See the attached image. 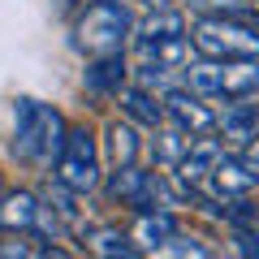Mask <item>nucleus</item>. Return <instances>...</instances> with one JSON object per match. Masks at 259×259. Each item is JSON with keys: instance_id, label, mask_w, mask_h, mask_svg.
<instances>
[{"instance_id": "1", "label": "nucleus", "mask_w": 259, "mask_h": 259, "mask_svg": "<svg viewBox=\"0 0 259 259\" xmlns=\"http://www.w3.org/2000/svg\"><path fill=\"white\" fill-rule=\"evenodd\" d=\"M65 134H69V125H65V117L52 104H39V100H18L13 104V143H9V151L22 164H39V168L56 164V156L65 147Z\"/></svg>"}, {"instance_id": "2", "label": "nucleus", "mask_w": 259, "mask_h": 259, "mask_svg": "<svg viewBox=\"0 0 259 259\" xmlns=\"http://www.w3.org/2000/svg\"><path fill=\"white\" fill-rule=\"evenodd\" d=\"M182 87L199 100H250L259 91V61H190Z\"/></svg>"}, {"instance_id": "3", "label": "nucleus", "mask_w": 259, "mask_h": 259, "mask_svg": "<svg viewBox=\"0 0 259 259\" xmlns=\"http://www.w3.org/2000/svg\"><path fill=\"white\" fill-rule=\"evenodd\" d=\"M130 30H134V18H130L125 0H91L74 22V44L95 61L100 56H121Z\"/></svg>"}, {"instance_id": "4", "label": "nucleus", "mask_w": 259, "mask_h": 259, "mask_svg": "<svg viewBox=\"0 0 259 259\" xmlns=\"http://www.w3.org/2000/svg\"><path fill=\"white\" fill-rule=\"evenodd\" d=\"M190 48L203 61H259V26L238 18H199L190 26Z\"/></svg>"}, {"instance_id": "5", "label": "nucleus", "mask_w": 259, "mask_h": 259, "mask_svg": "<svg viewBox=\"0 0 259 259\" xmlns=\"http://www.w3.org/2000/svg\"><path fill=\"white\" fill-rule=\"evenodd\" d=\"M52 182H61L65 190L87 194L100 186V151H95V139L87 125H69L65 134V147L52 164Z\"/></svg>"}, {"instance_id": "6", "label": "nucleus", "mask_w": 259, "mask_h": 259, "mask_svg": "<svg viewBox=\"0 0 259 259\" xmlns=\"http://www.w3.org/2000/svg\"><path fill=\"white\" fill-rule=\"evenodd\" d=\"M0 229L5 233H26V238H35V229H44V233L56 238L61 233V221L30 190H9V194H0Z\"/></svg>"}, {"instance_id": "7", "label": "nucleus", "mask_w": 259, "mask_h": 259, "mask_svg": "<svg viewBox=\"0 0 259 259\" xmlns=\"http://www.w3.org/2000/svg\"><path fill=\"white\" fill-rule=\"evenodd\" d=\"M160 104H164V121H168V125H177L182 134H190V139H203L207 130H216V112L207 108L194 91H186V87L160 95Z\"/></svg>"}, {"instance_id": "8", "label": "nucleus", "mask_w": 259, "mask_h": 259, "mask_svg": "<svg viewBox=\"0 0 259 259\" xmlns=\"http://www.w3.org/2000/svg\"><path fill=\"white\" fill-rule=\"evenodd\" d=\"M207 182H216V190H221L225 199H246L259 186V168L250 164L246 156H221Z\"/></svg>"}, {"instance_id": "9", "label": "nucleus", "mask_w": 259, "mask_h": 259, "mask_svg": "<svg viewBox=\"0 0 259 259\" xmlns=\"http://www.w3.org/2000/svg\"><path fill=\"white\" fill-rule=\"evenodd\" d=\"M216 130H221V139H225V143H233V147H246V143L259 134V104H250V100H233V104H225V112L216 117Z\"/></svg>"}, {"instance_id": "10", "label": "nucleus", "mask_w": 259, "mask_h": 259, "mask_svg": "<svg viewBox=\"0 0 259 259\" xmlns=\"http://www.w3.org/2000/svg\"><path fill=\"white\" fill-rule=\"evenodd\" d=\"M82 246L95 259H143V250L134 246V238L112 229V225H91V229L82 225Z\"/></svg>"}, {"instance_id": "11", "label": "nucleus", "mask_w": 259, "mask_h": 259, "mask_svg": "<svg viewBox=\"0 0 259 259\" xmlns=\"http://www.w3.org/2000/svg\"><path fill=\"white\" fill-rule=\"evenodd\" d=\"M221 156H225V147L216 139H194L190 151H186V160L177 164V182H182L186 190L203 186L207 177H212V168H216V160H221Z\"/></svg>"}, {"instance_id": "12", "label": "nucleus", "mask_w": 259, "mask_h": 259, "mask_svg": "<svg viewBox=\"0 0 259 259\" xmlns=\"http://www.w3.org/2000/svg\"><path fill=\"white\" fill-rule=\"evenodd\" d=\"M177 233H182V229H177L173 212H143L139 221H134V229H130V238H134V246H139V250L156 255V250H164Z\"/></svg>"}, {"instance_id": "13", "label": "nucleus", "mask_w": 259, "mask_h": 259, "mask_svg": "<svg viewBox=\"0 0 259 259\" xmlns=\"http://www.w3.org/2000/svg\"><path fill=\"white\" fill-rule=\"evenodd\" d=\"M117 100H121V112H125L130 125H151V130L164 125V104H160V95L143 91V87H121Z\"/></svg>"}, {"instance_id": "14", "label": "nucleus", "mask_w": 259, "mask_h": 259, "mask_svg": "<svg viewBox=\"0 0 259 259\" xmlns=\"http://www.w3.org/2000/svg\"><path fill=\"white\" fill-rule=\"evenodd\" d=\"M82 82L91 95H121V87H125V61L121 56H100L95 65H87Z\"/></svg>"}, {"instance_id": "15", "label": "nucleus", "mask_w": 259, "mask_h": 259, "mask_svg": "<svg viewBox=\"0 0 259 259\" xmlns=\"http://www.w3.org/2000/svg\"><path fill=\"white\" fill-rule=\"evenodd\" d=\"M173 39H186V18L177 9L164 13H147L139 26V44H173Z\"/></svg>"}, {"instance_id": "16", "label": "nucleus", "mask_w": 259, "mask_h": 259, "mask_svg": "<svg viewBox=\"0 0 259 259\" xmlns=\"http://www.w3.org/2000/svg\"><path fill=\"white\" fill-rule=\"evenodd\" d=\"M108 160H112V168H125V164H134L139 160V151H143V143H139V130L130 125V121H112L108 125Z\"/></svg>"}, {"instance_id": "17", "label": "nucleus", "mask_w": 259, "mask_h": 259, "mask_svg": "<svg viewBox=\"0 0 259 259\" xmlns=\"http://www.w3.org/2000/svg\"><path fill=\"white\" fill-rule=\"evenodd\" d=\"M147 190V173L139 164H125V168H112L108 182H104V194H108L112 203H134L139 194Z\"/></svg>"}, {"instance_id": "18", "label": "nucleus", "mask_w": 259, "mask_h": 259, "mask_svg": "<svg viewBox=\"0 0 259 259\" xmlns=\"http://www.w3.org/2000/svg\"><path fill=\"white\" fill-rule=\"evenodd\" d=\"M44 199L52 203V216L61 225H78V229H82V212H78V194L74 190H65L61 182H48L44 186Z\"/></svg>"}, {"instance_id": "19", "label": "nucleus", "mask_w": 259, "mask_h": 259, "mask_svg": "<svg viewBox=\"0 0 259 259\" xmlns=\"http://www.w3.org/2000/svg\"><path fill=\"white\" fill-rule=\"evenodd\" d=\"M190 134H182V130H177V125H164V130H160V134H156V160H164V164H182V160H186V151H190Z\"/></svg>"}, {"instance_id": "20", "label": "nucleus", "mask_w": 259, "mask_h": 259, "mask_svg": "<svg viewBox=\"0 0 259 259\" xmlns=\"http://www.w3.org/2000/svg\"><path fill=\"white\" fill-rule=\"evenodd\" d=\"M0 259H44V246L26 233H5L0 238Z\"/></svg>"}, {"instance_id": "21", "label": "nucleus", "mask_w": 259, "mask_h": 259, "mask_svg": "<svg viewBox=\"0 0 259 259\" xmlns=\"http://www.w3.org/2000/svg\"><path fill=\"white\" fill-rule=\"evenodd\" d=\"M250 0H190L194 13H203V18H233L238 9H246Z\"/></svg>"}, {"instance_id": "22", "label": "nucleus", "mask_w": 259, "mask_h": 259, "mask_svg": "<svg viewBox=\"0 0 259 259\" xmlns=\"http://www.w3.org/2000/svg\"><path fill=\"white\" fill-rule=\"evenodd\" d=\"M242 156H246V160H250V164H255V168H259V134H255V139H250V143H246V151H242Z\"/></svg>"}, {"instance_id": "23", "label": "nucleus", "mask_w": 259, "mask_h": 259, "mask_svg": "<svg viewBox=\"0 0 259 259\" xmlns=\"http://www.w3.org/2000/svg\"><path fill=\"white\" fill-rule=\"evenodd\" d=\"M139 5H147V9H151V13H164V9H168V5H173V0H139Z\"/></svg>"}]
</instances>
